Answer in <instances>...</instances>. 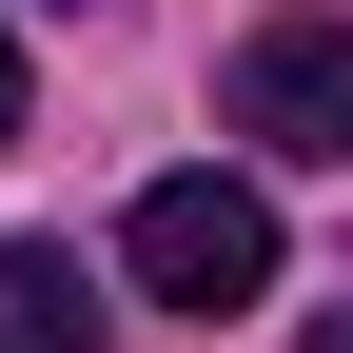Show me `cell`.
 I'll use <instances>...</instances> for the list:
<instances>
[{"label": "cell", "mask_w": 353, "mask_h": 353, "mask_svg": "<svg viewBox=\"0 0 353 353\" xmlns=\"http://www.w3.org/2000/svg\"><path fill=\"white\" fill-rule=\"evenodd\" d=\"M236 138L294 176H353V20H255L236 39Z\"/></svg>", "instance_id": "cell-2"}, {"label": "cell", "mask_w": 353, "mask_h": 353, "mask_svg": "<svg viewBox=\"0 0 353 353\" xmlns=\"http://www.w3.org/2000/svg\"><path fill=\"white\" fill-rule=\"evenodd\" d=\"M314 353H353V294H334V314H314Z\"/></svg>", "instance_id": "cell-5"}, {"label": "cell", "mask_w": 353, "mask_h": 353, "mask_svg": "<svg viewBox=\"0 0 353 353\" xmlns=\"http://www.w3.org/2000/svg\"><path fill=\"white\" fill-rule=\"evenodd\" d=\"M0 353H99V275L59 236H0Z\"/></svg>", "instance_id": "cell-3"}, {"label": "cell", "mask_w": 353, "mask_h": 353, "mask_svg": "<svg viewBox=\"0 0 353 353\" xmlns=\"http://www.w3.org/2000/svg\"><path fill=\"white\" fill-rule=\"evenodd\" d=\"M118 275H138L157 314H196V334H216V314H255V294H275V196H255V176H216V157H196V176H157V196L118 216Z\"/></svg>", "instance_id": "cell-1"}, {"label": "cell", "mask_w": 353, "mask_h": 353, "mask_svg": "<svg viewBox=\"0 0 353 353\" xmlns=\"http://www.w3.org/2000/svg\"><path fill=\"white\" fill-rule=\"evenodd\" d=\"M0 157H20V39H0Z\"/></svg>", "instance_id": "cell-4"}]
</instances>
